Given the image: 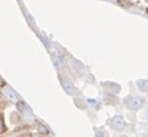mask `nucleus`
<instances>
[{
    "label": "nucleus",
    "mask_w": 148,
    "mask_h": 137,
    "mask_svg": "<svg viewBox=\"0 0 148 137\" xmlns=\"http://www.w3.org/2000/svg\"><path fill=\"white\" fill-rule=\"evenodd\" d=\"M6 94H7L11 99H16V98H18V96H16V94H15V93H13V91H12V90H7V91H6Z\"/></svg>",
    "instance_id": "nucleus-6"
},
{
    "label": "nucleus",
    "mask_w": 148,
    "mask_h": 137,
    "mask_svg": "<svg viewBox=\"0 0 148 137\" xmlns=\"http://www.w3.org/2000/svg\"><path fill=\"white\" fill-rule=\"evenodd\" d=\"M108 1H117V0H108Z\"/></svg>",
    "instance_id": "nucleus-10"
},
{
    "label": "nucleus",
    "mask_w": 148,
    "mask_h": 137,
    "mask_svg": "<svg viewBox=\"0 0 148 137\" xmlns=\"http://www.w3.org/2000/svg\"><path fill=\"white\" fill-rule=\"evenodd\" d=\"M147 13H148V8H147Z\"/></svg>",
    "instance_id": "nucleus-11"
},
{
    "label": "nucleus",
    "mask_w": 148,
    "mask_h": 137,
    "mask_svg": "<svg viewBox=\"0 0 148 137\" xmlns=\"http://www.w3.org/2000/svg\"><path fill=\"white\" fill-rule=\"evenodd\" d=\"M104 85L106 86V90H107L108 92H112V93H117V92H119V91H120V87H119V85H117V84L107 83V84H104Z\"/></svg>",
    "instance_id": "nucleus-4"
},
{
    "label": "nucleus",
    "mask_w": 148,
    "mask_h": 137,
    "mask_svg": "<svg viewBox=\"0 0 148 137\" xmlns=\"http://www.w3.org/2000/svg\"><path fill=\"white\" fill-rule=\"evenodd\" d=\"M18 108L21 111V113L23 114V119H25L28 123H32V122L34 121L33 113L30 112V109L23 104V102H18Z\"/></svg>",
    "instance_id": "nucleus-1"
},
{
    "label": "nucleus",
    "mask_w": 148,
    "mask_h": 137,
    "mask_svg": "<svg viewBox=\"0 0 148 137\" xmlns=\"http://www.w3.org/2000/svg\"><path fill=\"white\" fill-rule=\"evenodd\" d=\"M126 104H127L130 109L135 111V109H139L142 106V100L140 98H130V99H127Z\"/></svg>",
    "instance_id": "nucleus-2"
},
{
    "label": "nucleus",
    "mask_w": 148,
    "mask_h": 137,
    "mask_svg": "<svg viewBox=\"0 0 148 137\" xmlns=\"http://www.w3.org/2000/svg\"><path fill=\"white\" fill-rule=\"evenodd\" d=\"M138 87L142 91V92H148V79L146 80H138Z\"/></svg>",
    "instance_id": "nucleus-5"
},
{
    "label": "nucleus",
    "mask_w": 148,
    "mask_h": 137,
    "mask_svg": "<svg viewBox=\"0 0 148 137\" xmlns=\"http://www.w3.org/2000/svg\"><path fill=\"white\" fill-rule=\"evenodd\" d=\"M4 131H5V125H4V120L1 117V132H4Z\"/></svg>",
    "instance_id": "nucleus-8"
},
{
    "label": "nucleus",
    "mask_w": 148,
    "mask_h": 137,
    "mask_svg": "<svg viewBox=\"0 0 148 137\" xmlns=\"http://www.w3.org/2000/svg\"><path fill=\"white\" fill-rule=\"evenodd\" d=\"M111 125H112V128L116 130H123L125 127V121L121 116H116L112 120V122H111Z\"/></svg>",
    "instance_id": "nucleus-3"
},
{
    "label": "nucleus",
    "mask_w": 148,
    "mask_h": 137,
    "mask_svg": "<svg viewBox=\"0 0 148 137\" xmlns=\"http://www.w3.org/2000/svg\"><path fill=\"white\" fill-rule=\"evenodd\" d=\"M40 131H43L45 134H47V130H46V129H45L43 127H40Z\"/></svg>",
    "instance_id": "nucleus-9"
},
{
    "label": "nucleus",
    "mask_w": 148,
    "mask_h": 137,
    "mask_svg": "<svg viewBox=\"0 0 148 137\" xmlns=\"http://www.w3.org/2000/svg\"><path fill=\"white\" fill-rule=\"evenodd\" d=\"M64 86H65V90L68 91V92H70V93H73V86L70 84H68V83H64Z\"/></svg>",
    "instance_id": "nucleus-7"
}]
</instances>
